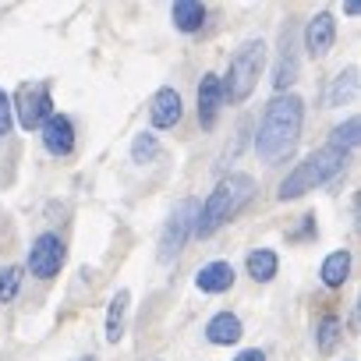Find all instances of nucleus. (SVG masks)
<instances>
[{"mask_svg":"<svg viewBox=\"0 0 361 361\" xmlns=\"http://www.w3.org/2000/svg\"><path fill=\"white\" fill-rule=\"evenodd\" d=\"M301 124H305V99L294 96V92L276 96L266 106L262 124L255 131V152H259V159L269 163V166L283 163L294 152L298 138H301Z\"/></svg>","mask_w":361,"mask_h":361,"instance_id":"nucleus-1","label":"nucleus"},{"mask_svg":"<svg viewBox=\"0 0 361 361\" xmlns=\"http://www.w3.org/2000/svg\"><path fill=\"white\" fill-rule=\"evenodd\" d=\"M255 195V177L252 173H231L209 192V199L199 206V220H195V238H209L216 234L227 220H234Z\"/></svg>","mask_w":361,"mask_h":361,"instance_id":"nucleus-2","label":"nucleus"},{"mask_svg":"<svg viewBox=\"0 0 361 361\" xmlns=\"http://www.w3.org/2000/svg\"><path fill=\"white\" fill-rule=\"evenodd\" d=\"M343 163H347V156L336 152V149H329V145L308 152V156H305V159H301V163L280 180L276 199H280V202H290V199H301V195L322 188L326 180H333V177L343 170Z\"/></svg>","mask_w":361,"mask_h":361,"instance_id":"nucleus-3","label":"nucleus"},{"mask_svg":"<svg viewBox=\"0 0 361 361\" xmlns=\"http://www.w3.org/2000/svg\"><path fill=\"white\" fill-rule=\"evenodd\" d=\"M266 68V43L262 39H245L234 54H231V64H227V78H220L224 85V103H245L255 85H259V75Z\"/></svg>","mask_w":361,"mask_h":361,"instance_id":"nucleus-4","label":"nucleus"},{"mask_svg":"<svg viewBox=\"0 0 361 361\" xmlns=\"http://www.w3.org/2000/svg\"><path fill=\"white\" fill-rule=\"evenodd\" d=\"M195 220H199V202L195 199H180L170 213V220L163 224L159 234V262L177 259V252L188 245V238L195 234Z\"/></svg>","mask_w":361,"mask_h":361,"instance_id":"nucleus-5","label":"nucleus"},{"mask_svg":"<svg viewBox=\"0 0 361 361\" xmlns=\"http://www.w3.org/2000/svg\"><path fill=\"white\" fill-rule=\"evenodd\" d=\"M15 103H18V106H11V110H18V124H22L25 131H36V128H43V124L54 117L50 82L22 85V89H18V96H15Z\"/></svg>","mask_w":361,"mask_h":361,"instance_id":"nucleus-6","label":"nucleus"},{"mask_svg":"<svg viewBox=\"0 0 361 361\" xmlns=\"http://www.w3.org/2000/svg\"><path fill=\"white\" fill-rule=\"evenodd\" d=\"M64 259H68V248H64L61 234H39L29 248V273L39 280H54L61 273Z\"/></svg>","mask_w":361,"mask_h":361,"instance_id":"nucleus-7","label":"nucleus"},{"mask_svg":"<svg viewBox=\"0 0 361 361\" xmlns=\"http://www.w3.org/2000/svg\"><path fill=\"white\" fill-rule=\"evenodd\" d=\"M336 43V18L329 11H319L308 25H305V50L312 57H326Z\"/></svg>","mask_w":361,"mask_h":361,"instance_id":"nucleus-8","label":"nucleus"},{"mask_svg":"<svg viewBox=\"0 0 361 361\" xmlns=\"http://www.w3.org/2000/svg\"><path fill=\"white\" fill-rule=\"evenodd\" d=\"M39 131H43L47 152H54V156H71V152H75V124H71V117L54 114Z\"/></svg>","mask_w":361,"mask_h":361,"instance_id":"nucleus-9","label":"nucleus"},{"mask_svg":"<svg viewBox=\"0 0 361 361\" xmlns=\"http://www.w3.org/2000/svg\"><path fill=\"white\" fill-rule=\"evenodd\" d=\"M220 106H224V85H220V75H202V85H199V121L202 128H213L216 117H220Z\"/></svg>","mask_w":361,"mask_h":361,"instance_id":"nucleus-10","label":"nucleus"},{"mask_svg":"<svg viewBox=\"0 0 361 361\" xmlns=\"http://www.w3.org/2000/svg\"><path fill=\"white\" fill-rule=\"evenodd\" d=\"M180 114H185V106H180V92L177 89H159L149 103V117L156 128H173L180 121Z\"/></svg>","mask_w":361,"mask_h":361,"instance_id":"nucleus-11","label":"nucleus"},{"mask_svg":"<svg viewBox=\"0 0 361 361\" xmlns=\"http://www.w3.org/2000/svg\"><path fill=\"white\" fill-rule=\"evenodd\" d=\"M195 287L202 294H224L234 287V266L231 262H209L195 273Z\"/></svg>","mask_w":361,"mask_h":361,"instance_id":"nucleus-12","label":"nucleus"},{"mask_svg":"<svg viewBox=\"0 0 361 361\" xmlns=\"http://www.w3.org/2000/svg\"><path fill=\"white\" fill-rule=\"evenodd\" d=\"M241 333H245V329H241V319H238L234 312H220V315H213L209 326H206V336H209V343H216V347L238 343Z\"/></svg>","mask_w":361,"mask_h":361,"instance_id":"nucleus-13","label":"nucleus"},{"mask_svg":"<svg viewBox=\"0 0 361 361\" xmlns=\"http://www.w3.org/2000/svg\"><path fill=\"white\" fill-rule=\"evenodd\" d=\"M298 82V57H294V36L283 32L280 39V61H276V71H273V85L283 92L287 85Z\"/></svg>","mask_w":361,"mask_h":361,"instance_id":"nucleus-14","label":"nucleus"},{"mask_svg":"<svg viewBox=\"0 0 361 361\" xmlns=\"http://www.w3.org/2000/svg\"><path fill=\"white\" fill-rule=\"evenodd\" d=\"M170 18L180 32H199L206 25V8L195 4V0H177V4L170 8Z\"/></svg>","mask_w":361,"mask_h":361,"instance_id":"nucleus-15","label":"nucleus"},{"mask_svg":"<svg viewBox=\"0 0 361 361\" xmlns=\"http://www.w3.org/2000/svg\"><path fill=\"white\" fill-rule=\"evenodd\" d=\"M128 305H131V294L121 287L114 298H110V312H106V340L117 343L124 336V322H128Z\"/></svg>","mask_w":361,"mask_h":361,"instance_id":"nucleus-16","label":"nucleus"},{"mask_svg":"<svg viewBox=\"0 0 361 361\" xmlns=\"http://www.w3.org/2000/svg\"><path fill=\"white\" fill-rule=\"evenodd\" d=\"M357 96V68H347V71H340L336 78H333V85H329V92H326V106L333 110V106H343L347 99H354Z\"/></svg>","mask_w":361,"mask_h":361,"instance_id":"nucleus-17","label":"nucleus"},{"mask_svg":"<svg viewBox=\"0 0 361 361\" xmlns=\"http://www.w3.org/2000/svg\"><path fill=\"white\" fill-rule=\"evenodd\" d=\"M276 269H280L276 252H269V248H255V252L248 255V276H252L255 283H269V280L276 276Z\"/></svg>","mask_w":361,"mask_h":361,"instance_id":"nucleus-18","label":"nucleus"},{"mask_svg":"<svg viewBox=\"0 0 361 361\" xmlns=\"http://www.w3.org/2000/svg\"><path fill=\"white\" fill-rule=\"evenodd\" d=\"M347 273H350V252H347V248L326 255V262H322V283H326V287H343Z\"/></svg>","mask_w":361,"mask_h":361,"instance_id":"nucleus-19","label":"nucleus"},{"mask_svg":"<svg viewBox=\"0 0 361 361\" xmlns=\"http://www.w3.org/2000/svg\"><path fill=\"white\" fill-rule=\"evenodd\" d=\"M340 340H343V322L336 315H322V322L315 326V347L322 354H333Z\"/></svg>","mask_w":361,"mask_h":361,"instance_id":"nucleus-20","label":"nucleus"},{"mask_svg":"<svg viewBox=\"0 0 361 361\" xmlns=\"http://www.w3.org/2000/svg\"><path fill=\"white\" fill-rule=\"evenodd\" d=\"M357 131H361V121L357 117H347L336 131H333V138H329V149H336V152H350L354 145H357Z\"/></svg>","mask_w":361,"mask_h":361,"instance_id":"nucleus-21","label":"nucleus"},{"mask_svg":"<svg viewBox=\"0 0 361 361\" xmlns=\"http://www.w3.org/2000/svg\"><path fill=\"white\" fill-rule=\"evenodd\" d=\"M159 156V138L152 135V131H142V135H135V142H131V159L135 163H152Z\"/></svg>","mask_w":361,"mask_h":361,"instance_id":"nucleus-22","label":"nucleus"},{"mask_svg":"<svg viewBox=\"0 0 361 361\" xmlns=\"http://www.w3.org/2000/svg\"><path fill=\"white\" fill-rule=\"evenodd\" d=\"M22 287V269L18 266H4L0 269V305H8Z\"/></svg>","mask_w":361,"mask_h":361,"instance_id":"nucleus-23","label":"nucleus"},{"mask_svg":"<svg viewBox=\"0 0 361 361\" xmlns=\"http://www.w3.org/2000/svg\"><path fill=\"white\" fill-rule=\"evenodd\" d=\"M15 124V110H11V99L4 96V89H0V138H4Z\"/></svg>","mask_w":361,"mask_h":361,"instance_id":"nucleus-24","label":"nucleus"},{"mask_svg":"<svg viewBox=\"0 0 361 361\" xmlns=\"http://www.w3.org/2000/svg\"><path fill=\"white\" fill-rule=\"evenodd\" d=\"M234 361H266V354H262L259 347H248V350H241Z\"/></svg>","mask_w":361,"mask_h":361,"instance_id":"nucleus-25","label":"nucleus"},{"mask_svg":"<svg viewBox=\"0 0 361 361\" xmlns=\"http://www.w3.org/2000/svg\"><path fill=\"white\" fill-rule=\"evenodd\" d=\"M82 361H96V357H92V354H89V357H82Z\"/></svg>","mask_w":361,"mask_h":361,"instance_id":"nucleus-26","label":"nucleus"},{"mask_svg":"<svg viewBox=\"0 0 361 361\" xmlns=\"http://www.w3.org/2000/svg\"><path fill=\"white\" fill-rule=\"evenodd\" d=\"M152 361H159V357H152Z\"/></svg>","mask_w":361,"mask_h":361,"instance_id":"nucleus-27","label":"nucleus"}]
</instances>
